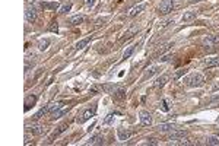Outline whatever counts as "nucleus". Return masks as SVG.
<instances>
[{
    "instance_id": "1",
    "label": "nucleus",
    "mask_w": 219,
    "mask_h": 146,
    "mask_svg": "<svg viewBox=\"0 0 219 146\" xmlns=\"http://www.w3.org/2000/svg\"><path fill=\"white\" fill-rule=\"evenodd\" d=\"M183 82L189 85V86H202L203 83H205V76L202 75V73H194V75H190V76H187Z\"/></svg>"
},
{
    "instance_id": "2",
    "label": "nucleus",
    "mask_w": 219,
    "mask_h": 146,
    "mask_svg": "<svg viewBox=\"0 0 219 146\" xmlns=\"http://www.w3.org/2000/svg\"><path fill=\"white\" fill-rule=\"evenodd\" d=\"M172 9H174V0H164L159 5V13L162 15H168L170 12H172Z\"/></svg>"
},
{
    "instance_id": "3",
    "label": "nucleus",
    "mask_w": 219,
    "mask_h": 146,
    "mask_svg": "<svg viewBox=\"0 0 219 146\" xmlns=\"http://www.w3.org/2000/svg\"><path fill=\"white\" fill-rule=\"evenodd\" d=\"M94 114H95V108H88L86 111H83L81 116L76 118V123H77V124H82V123L88 121L91 117H94Z\"/></svg>"
},
{
    "instance_id": "4",
    "label": "nucleus",
    "mask_w": 219,
    "mask_h": 146,
    "mask_svg": "<svg viewBox=\"0 0 219 146\" xmlns=\"http://www.w3.org/2000/svg\"><path fill=\"white\" fill-rule=\"evenodd\" d=\"M203 45H205L206 48H212L215 44H218L219 43V35L216 34V35H207V37H205L203 38Z\"/></svg>"
},
{
    "instance_id": "5",
    "label": "nucleus",
    "mask_w": 219,
    "mask_h": 146,
    "mask_svg": "<svg viewBox=\"0 0 219 146\" xmlns=\"http://www.w3.org/2000/svg\"><path fill=\"white\" fill-rule=\"evenodd\" d=\"M140 123L142 126H151L152 124V116L149 114L148 111H140Z\"/></svg>"
},
{
    "instance_id": "6",
    "label": "nucleus",
    "mask_w": 219,
    "mask_h": 146,
    "mask_svg": "<svg viewBox=\"0 0 219 146\" xmlns=\"http://www.w3.org/2000/svg\"><path fill=\"white\" fill-rule=\"evenodd\" d=\"M25 18H26L28 22H35V19H37V9L35 7H26Z\"/></svg>"
},
{
    "instance_id": "7",
    "label": "nucleus",
    "mask_w": 219,
    "mask_h": 146,
    "mask_svg": "<svg viewBox=\"0 0 219 146\" xmlns=\"http://www.w3.org/2000/svg\"><path fill=\"white\" fill-rule=\"evenodd\" d=\"M158 131H161V133H167V131H172L175 130V124H172V123H162L159 126L156 127Z\"/></svg>"
},
{
    "instance_id": "8",
    "label": "nucleus",
    "mask_w": 219,
    "mask_h": 146,
    "mask_svg": "<svg viewBox=\"0 0 219 146\" xmlns=\"http://www.w3.org/2000/svg\"><path fill=\"white\" fill-rule=\"evenodd\" d=\"M186 135H187L186 130H172L171 135L168 136V139L174 142V140H178V139H181V137H184Z\"/></svg>"
},
{
    "instance_id": "9",
    "label": "nucleus",
    "mask_w": 219,
    "mask_h": 146,
    "mask_svg": "<svg viewBox=\"0 0 219 146\" xmlns=\"http://www.w3.org/2000/svg\"><path fill=\"white\" fill-rule=\"evenodd\" d=\"M145 9H146V3H140V5L134 6V7H132V9H130L129 16H130V18H133V16L139 15L140 12H142V10H145Z\"/></svg>"
},
{
    "instance_id": "10",
    "label": "nucleus",
    "mask_w": 219,
    "mask_h": 146,
    "mask_svg": "<svg viewBox=\"0 0 219 146\" xmlns=\"http://www.w3.org/2000/svg\"><path fill=\"white\" fill-rule=\"evenodd\" d=\"M126 89L124 88H117L114 92H113V98L114 99H117V101H121V99H124L126 98Z\"/></svg>"
},
{
    "instance_id": "11",
    "label": "nucleus",
    "mask_w": 219,
    "mask_h": 146,
    "mask_svg": "<svg viewBox=\"0 0 219 146\" xmlns=\"http://www.w3.org/2000/svg\"><path fill=\"white\" fill-rule=\"evenodd\" d=\"M48 114H54V112H57L58 110H62L63 104L62 102H51V104H48Z\"/></svg>"
},
{
    "instance_id": "12",
    "label": "nucleus",
    "mask_w": 219,
    "mask_h": 146,
    "mask_svg": "<svg viewBox=\"0 0 219 146\" xmlns=\"http://www.w3.org/2000/svg\"><path fill=\"white\" fill-rule=\"evenodd\" d=\"M196 16H197V10H189L183 15V22H190V21L196 19Z\"/></svg>"
},
{
    "instance_id": "13",
    "label": "nucleus",
    "mask_w": 219,
    "mask_h": 146,
    "mask_svg": "<svg viewBox=\"0 0 219 146\" xmlns=\"http://www.w3.org/2000/svg\"><path fill=\"white\" fill-rule=\"evenodd\" d=\"M32 135H41V133H44L45 131V127L44 126H38V124H35V126H29V127H26Z\"/></svg>"
},
{
    "instance_id": "14",
    "label": "nucleus",
    "mask_w": 219,
    "mask_h": 146,
    "mask_svg": "<svg viewBox=\"0 0 219 146\" xmlns=\"http://www.w3.org/2000/svg\"><path fill=\"white\" fill-rule=\"evenodd\" d=\"M35 102H37V97H35V95H29V97H26V99H25V111H28Z\"/></svg>"
},
{
    "instance_id": "15",
    "label": "nucleus",
    "mask_w": 219,
    "mask_h": 146,
    "mask_svg": "<svg viewBox=\"0 0 219 146\" xmlns=\"http://www.w3.org/2000/svg\"><path fill=\"white\" fill-rule=\"evenodd\" d=\"M130 135H132V133H130L129 130H124V129H119V130H117L119 140H127V139L130 137Z\"/></svg>"
},
{
    "instance_id": "16",
    "label": "nucleus",
    "mask_w": 219,
    "mask_h": 146,
    "mask_svg": "<svg viewBox=\"0 0 219 146\" xmlns=\"http://www.w3.org/2000/svg\"><path fill=\"white\" fill-rule=\"evenodd\" d=\"M102 143H104V137L101 135H95L94 137H91L89 142H88V145H102Z\"/></svg>"
},
{
    "instance_id": "17",
    "label": "nucleus",
    "mask_w": 219,
    "mask_h": 146,
    "mask_svg": "<svg viewBox=\"0 0 219 146\" xmlns=\"http://www.w3.org/2000/svg\"><path fill=\"white\" fill-rule=\"evenodd\" d=\"M168 79H170V78H168V75H162L161 78L156 79V82L153 83V86H155V88H162L165 83L168 82Z\"/></svg>"
},
{
    "instance_id": "18",
    "label": "nucleus",
    "mask_w": 219,
    "mask_h": 146,
    "mask_svg": "<svg viewBox=\"0 0 219 146\" xmlns=\"http://www.w3.org/2000/svg\"><path fill=\"white\" fill-rule=\"evenodd\" d=\"M83 16L82 15H76V16H72L70 19H69V24L70 25H73V26H76V25H81L82 22H83Z\"/></svg>"
},
{
    "instance_id": "19",
    "label": "nucleus",
    "mask_w": 219,
    "mask_h": 146,
    "mask_svg": "<svg viewBox=\"0 0 219 146\" xmlns=\"http://www.w3.org/2000/svg\"><path fill=\"white\" fill-rule=\"evenodd\" d=\"M159 70H161V67L159 66H153V67H151L148 70V72L145 73V76H143V79H149V78H152L153 75H156V73H159Z\"/></svg>"
},
{
    "instance_id": "20",
    "label": "nucleus",
    "mask_w": 219,
    "mask_h": 146,
    "mask_svg": "<svg viewBox=\"0 0 219 146\" xmlns=\"http://www.w3.org/2000/svg\"><path fill=\"white\" fill-rule=\"evenodd\" d=\"M205 64L207 67H215V66H219V57H209L205 60Z\"/></svg>"
},
{
    "instance_id": "21",
    "label": "nucleus",
    "mask_w": 219,
    "mask_h": 146,
    "mask_svg": "<svg viewBox=\"0 0 219 146\" xmlns=\"http://www.w3.org/2000/svg\"><path fill=\"white\" fill-rule=\"evenodd\" d=\"M137 31H139V26H133V28H130L129 31H127V32L124 34V37H123V38H121V41H126V39L132 38V37H133V34H136Z\"/></svg>"
},
{
    "instance_id": "22",
    "label": "nucleus",
    "mask_w": 219,
    "mask_h": 146,
    "mask_svg": "<svg viewBox=\"0 0 219 146\" xmlns=\"http://www.w3.org/2000/svg\"><path fill=\"white\" fill-rule=\"evenodd\" d=\"M41 7L44 9H60V5H58V2H51V3H41Z\"/></svg>"
},
{
    "instance_id": "23",
    "label": "nucleus",
    "mask_w": 219,
    "mask_h": 146,
    "mask_svg": "<svg viewBox=\"0 0 219 146\" xmlns=\"http://www.w3.org/2000/svg\"><path fill=\"white\" fill-rule=\"evenodd\" d=\"M91 41V37H88V38H85V39H81V41H77L76 43V50H83L88 45V43Z\"/></svg>"
},
{
    "instance_id": "24",
    "label": "nucleus",
    "mask_w": 219,
    "mask_h": 146,
    "mask_svg": "<svg viewBox=\"0 0 219 146\" xmlns=\"http://www.w3.org/2000/svg\"><path fill=\"white\" fill-rule=\"evenodd\" d=\"M48 45H50V39H40L38 41V48L41 50V51H44V50L48 48Z\"/></svg>"
},
{
    "instance_id": "25",
    "label": "nucleus",
    "mask_w": 219,
    "mask_h": 146,
    "mask_svg": "<svg viewBox=\"0 0 219 146\" xmlns=\"http://www.w3.org/2000/svg\"><path fill=\"white\" fill-rule=\"evenodd\" d=\"M207 145L219 146V136H209L207 137Z\"/></svg>"
},
{
    "instance_id": "26",
    "label": "nucleus",
    "mask_w": 219,
    "mask_h": 146,
    "mask_svg": "<svg viewBox=\"0 0 219 146\" xmlns=\"http://www.w3.org/2000/svg\"><path fill=\"white\" fill-rule=\"evenodd\" d=\"M102 88V91L107 94H113L115 91V86L114 85H111V83H107V85H104V86H101Z\"/></svg>"
},
{
    "instance_id": "27",
    "label": "nucleus",
    "mask_w": 219,
    "mask_h": 146,
    "mask_svg": "<svg viewBox=\"0 0 219 146\" xmlns=\"http://www.w3.org/2000/svg\"><path fill=\"white\" fill-rule=\"evenodd\" d=\"M45 114H48V107L41 108V110H40V111L37 112L35 116H34V118H35V120H38V118H41V117H43V116H45Z\"/></svg>"
},
{
    "instance_id": "28",
    "label": "nucleus",
    "mask_w": 219,
    "mask_h": 146,
    "mask_svg": "<svg viewBox=\"0 0 219 146\" xmlns=\"http://www.w3.org/2000/svg\"><path fill=\"white\" fill-rule=\"evenodd\" d=\"M172 143H175V145H180V146H187V145H191V142L189 139H184V137H181L178 140H174Z\"/></svg>"
},
{
    "instance_id": "29",
    "label": "nucleus",
    "mask_w": 219,
    "mask_h": 146,
    "mask_svg": "<svg viewBox=\"0 0 219 146\" xmlns=\"http://www.w3.org/2000/svg\"><path fill=\"white\" fill-rule=\"evenodd\" d=\"M170 47H172V44H165V45H162L161 48L156 51V57H159V56H162V54L165 53L167 50H170Z\"/></svg>"
},
{
    "instance_id": "30",
    "label": "nucleus",
    "mask_w": 219,
    "mask_h": 146,
    "mask_svg": "<svg viewBox=\"0 0 219 146\" xmlns=\"http://www.w3.org/2000/svg\"><path fill=\"white\" fill-rule=\"evenodd\" d=\"M133 51H134V45H130L129 48H127V50H126V51L123 53V58H129L130 56L133 54Z\"/></svg>"
},
{
    "instance_id": "31",
    "label": "nucleus",
    "mask_w": 219,
    "mask_h": 146,
    "mask_svg": "<svg viewBox=\"0 0 219 146\" xmlns=\"http://www.w3.org/2000/svg\"><path fill=\"white\" fill-rule=\"evenodd\" d=\"M67 111H69V108H66V110H62V111L58 110L57 112H54V114H53L51 118H60V117H63L64 114H67Z\"/></svg>"
},
{
    "instance_id": "32",
    "label": "nucleus",
    "mask_w": 219,
    "mask_h": 146,
    "mask_svg": "<svg viewBox=\"0 0 219 146\" xmlns=\"http://www.w3.org/2000/svg\"><path fill=\"white\" fill-rule=\"evenodd\" d=\"M72 9V5L69 3V5H63V6H60V9H58V13H67L69 10Z\"/></svg>"
},
{
    "instance_id": "33",
    "label": "nucleus",
    "mask_w": 219,
    "mask_h": 146,
    "mask_svg": "<svg viewBox=\"0 0 219 146\" xmlns=\"http://www.w3.org/2000/svg\"><path fill=\"white\" fill-rule=\"evenodd\" d=\"M187 70L186 69H180V70H178V72L175 73V75H174V80H177V79H180L181 76H183V75H184V73H186Z\"/></svg>"
},
{
    "instance_id": "34",
    "label": "nucleus",
    "mask_w": 219,
    "mask_h": 146,
    "mask_svg": "<svg viewBox=\"0 0 219 146\" xmlns=\"http://www.w3.org/2000/svg\"><path fill=\"white\" fill-rule=\"evenodd\" d=\"M172 57V54L170 53V54H165V56H161V58H159V62H162V63H165V62H168L170 58Z\"/></svg>"
},
{
    "instance_id": "35",
    "label": "nucleus",
    "mask_w": 219,
    "mask_h": 146,
    "mask_svg": "<svg viewBox=\"0 0 219 146\" xmlns=\"http://www.w3.org/2000/svg\"><path fill=\"white\" fill-rule=\"evenodd\" d=\"M66 127H67V124H62V126L58 127L57 130L54 131V136H57L58 133H62V131H64V130H66Z\"/></svg>"
},
{
    "instance_id": "36",
    "label": "nucleus",
    "mask_w": 219,
    "mask_h": 146,
    "mask_svg": "<svg viewBox=\"0 0 219 146\" xmlns=\"http://www.w3.org/2000/svg\"><path fill=\"white\" fill-rule=\"evenodd\" d=\"M172 22H174L172 19H165V21H162V22H161V28H167L168 25L172 24Z\"/></svg>"
},
{
    "instance_id": "37",
    "label": "nucleus",
    "mask_w": 219,
    "mask_h": 146,
    "mask_svg": "<svg viewBox=\"0 0 219 146\" xmlns=\"http://www.w3.org/2000/svg\"><path fill=\"white\" fill-rule=\"evenodd\" d=\"M101 89H102L101 86H96V85H94V86L89 88V92H91V94H96L98 91H101Z\"/></svg>"
},
{
    "instance_id": "38",
    "label": "nucleus",
    "mask_w": 219,
    "mask_h": 146,
    "mask_svg": "<svg viewBox=\"0 0 219 146\" xmlns=\"http://www.w3.org/2000/svg\"><path fill=\"white\" fill-rule=\"evenodd\" d=\"M57 29H58L57 22H51V25H50V31H53V32H57Z\"/></svg>"
},
{
    "instance_id": "39",
    "label": "nucleus",
    "mask_w": 219,
    "mask_h": 146,
    "mask_svg": "<svg viewBox=\"0 0 219 146\" xmlns=\"http://www.w3.org/2000/svg\"><path fill=\"white\" fill-rule=\"evenodd\" d=\"M209 104H219V95H215V97L210 98Z\"/></svg>"
},
{
    "instance_id": "40",
    "label": "nucleus",
    "mask_w": 219,
    "mask_h": 146,
    "mask_svg": "<svg viewBox=\"0 0 219 146\" xmlns=\"http://www.w3.org/2000/svg\"><path fill=\"white\" fill-rule=\"evenodd\" d=\"M162 111H168V110H170V107H168V102L165 101V99H164V101H162Z\"/></svg>"
},
{
    "instance_id": "41",
    "label": "nucleus",
    "mask_w": 219,
    "mask_h": 146,
    "mask_svg": "<svg viewBox=\"0 0 219 146\" xmlns=\"http://www.w3.org/2000/svg\"><path fill=\"white\" fill-rule=\"evenodd\" d=\"M111 120H113V114H108V116H107V118L104 120V123H105V124H108Z\"/></svg>"
},
{
    "instance_id": "42",
    "label": "nucleus",
    "mask_w": 219,
    "mask_h": 146,
    "mask_svg": "<svg viewBox=\"0 0 219 146\" xmlns=\"http://www.w3.org/2000/svg\"><path fill=\"white\" fill-rule=\"evenodd\" d=\"M86 5L89 6V7H92V6L95 5V0H86Z\"/></svg>"
},
{
    "instance_id": "43",
    "label": "nucleus",
    "mask_w": 219,
    "mask_h": 146,
    "mask_svg": "<svg viewBox=\"0 0 219 146\" xmlns=\"http://www.w3.org/2000/svg\"><path fill=\"white\" fill-rule=\"evenodd\" d=\"M148 143H149V145H158V140H156V139H149Z\"/></svg>"
},
{
    "instance_id": "44",
    "label": "nucleus",
    "mask_w": 219,
    "mask_h": 146,
    "mask_svg": "<svg viewBox=\"0 0 219 146\" xmlns=\"http://www.w3.org/2000/svg\"><path fill=\"white\" fill-rule=\"evenodd\" d=\"M219 89V83H215L213 88H212V92H215V91H218Z\"/></svg>"
}]
</instances>
